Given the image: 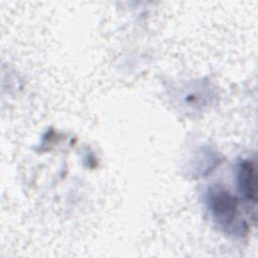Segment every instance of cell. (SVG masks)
I'll return each mask as SVG.
<instances>
[{
	"mask_svg": "<svg viewBox=\"0 0 258 258\" xmlns=\"http://www.w3.org/2000/svg\"><path fill=\"white\" fill-rule=\"evenodd\" d=\"M210 209L214 218L224 227L230 226L236 219L237 201L225 190L214 191L210 196Z\"/></svg>",
	"mask_w": 258,
	"mask_h": 258,
	"instance_id": "obj_1",
	"label": "cell"
},
{
	"mask_svg": "<svg viewBox=\"0 0 258 258\" xmlns=\"http://www.w3.org/2000/svg\"><path fill=\"white\" fill-rule=\"evenodd\" d=\"M238 184L240 190L249 200H256V171L252 161L243 160L239 166Z\"/></svg>",
	"mask_w": 258,
	"mask_h": 258,
	"instance_id": "obj_2",
	"label": "cell"
}]
</instances>
